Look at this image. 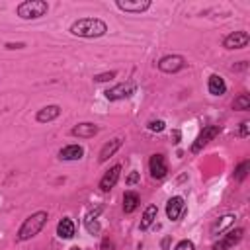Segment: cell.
<instances>
[{
  "mask_svg": "<svg viewBox=\"0 0 250 250\" xmlns=\"http://www.w3.org/2000/svg\"><path fill=\"white\" fill-rule=\"evenodd\" d=\"M70 33L76 37H84V39H96L107 33V23L100 18H80L72 21Z\"/></svg>",
  "mask_w": 250,
  "mask_h": 250,
  "instance_id": "6da1fadb",
  "label": "cell"
},
{
  "mask_svg": "<svg viewBox=\"0 0 250 250\" xmlns=\"http://www.w3.org/2000/svg\"><path fill=\"white\" fill-rule=\"evenodd\" d=\"M47 219H49L47 211H35V213H31L21 223V227L18 229V240L23 242V240H29V238L37 236L43 230V227L47 225Z\"/></svg>",
  "mask_w": 250,
  "mask_h": 250,
  "instance_id": "7a4b0ae2",
  "label": "cell"
},
{
  "mask_svg": "<svg viewBox=\"0 0 250 250\" xmlns=\"http://www.w3.org/2000/svg\"><path fill=\"white\" fill-rule=\"evenodd\" d=\"M49 12V4L45 0H23L16 6V14L21 20H39Z\"/></svg>",
  "mask_w": 250,
  "mask_h": 250,
  "instance_id": "3957f363",
  "label": "cell"
},
{
  "mask_svg": "<svg viewBox=\"0 0 250 250\" xmlns=\"http://www.w3.org/2000/svg\"><path fill=\"white\" fill-rule=\"evenodd\" d=\"M219 133H221V125H205V127L201 129V133L197 135V139L193 141V145H191V152H193V154L201 152L203 146H207Z\"/></svg>",
  "mask_w": 250,
  "mask_h": 250,
  "instance_id": "277c9868",
  "label": "cell"
},
{
  "mask_svg": "<svg viewBox=\"0 0 250 250\" xmlns=\"http://www.w3.org/2000/svg\"><path fill=\"white\" fill-rule=\"evenodd\" d=\"M186 66V59L182 55H166L158 61V70L166 72V74H172V72H178Z\"/></svg>",
  "mask_w": 250,
  "mask_h": 250,
  "instance_id": "5b68a950",
  "label": "cell"
},
{
  "mask_svg": "<svg viewBox=\"0 0 250 250\" xmlns=\"http://www.w3.org/2000/svg\"><path fill=\"white\" fill-rule=\"evenodd\" d=\"M133 92H135V84H133V82H121V84H115L113 88H107V90L104 92V96H105L109 102H115V100L129 98Z\"/></svg>",
  "mask_w": 250,
  "mask_h": 250,
  "instance_id": "8992f818",
  "label": "cell"
},
{
  "mask_svg": "<svg viewBox=\"0 0 250 250\" xmlns=\"http://www.w3.org/2000/svg\"><path fill=\"white\" fill-rule=\"evenodd\" d=\"M242 234H244V229H232V230H229L219 242H215L211 248L213 250H230L234 244H238L240 242V238H242Z\"/></svg>",
  "mask_w": 250,
  "mask_h": 250,
  "instance_id": "52a82bcc",
  "label": "cell"
},
{
  "mask_svg": "<svg viewBox=\"0 0 250 250\" xmlns=\"http://www.w3.org/2000/svg\"><path fill=\"white\" fill-rule=\"evenodd\" d=\"M250 43V35L246 31H232L223 39V47L225 49H244Z\"/></svg>",
  "mask_w": 250,
  "mask_h": 250,
  "instance_id": "ba28073f",
  "label": "cell"
},
{
  "mask_svg": "<svg viewBox=\"0 0 250 250\" xmlns=\"http://www.w3.org/2000/svg\"><path fill=\"white\" fill-rule=\"evenodd\" d=\"M148 170H150V176L154 180H162L166 174H168V164H166V158L164 154H152L150 160H148Z\"/></svg>",
  "mask_w": 250,
  "mask_h": 250,
  "instance_id": "9c48e42d",
  "label": "cell"
},
{
  "mask_svg": "<svg viewBox=\"0 0 250 250\" xmlns=\"http://www.w3.org/2000/svg\"><path fill=\"white\" fill-rule=\"evenodd\" d=\"M115 4H117L119 10L129 12V14H141V12H146L152 6L150 0H135V2H131V0H117Z\"/></svg>",
  "mask_w": 250,
  "mask_h": 250,
  "instance_id": "30bf717a",
  "label": "cell"
},
{
  "mask_svg": "<svg viewBox=\"0 0 250 250\" xmlns=\"http://www.w3.org/2000/svg\"><path fill=\"white\" fill-rule=\"evenodd\" d=\"M184 209H186L184 197L174 195V197H170V199H168V203H166V217H168L170 221H178V219L182 217Z\"/></svg>",
  "mask_w": 250,
  "mask_h": 250,
  "instance_id": "8fae6325",
  "label": "cell"
},
{
  "mask_svg": "<svg viewBox=\"0 0 250 250\" xmlns=\"http://www.w3.org/2000/svg\"><path fill=\"white\" fill-rule=\"evenodd\" d=\"M119 176H121V166H119V164L111 166V168L102 176V180H100V189H102V191H109V189L117 184Z\"/></svg>",
  "mask_w": 250,
  "mask_h": 250,
  "instance_id": "7c38bea8",
  "label": "cell"
},
{
  "mask_svg": "<svg viewBox=\"0 0 250 250\" xmlns=\"http://www.w3.org/2000/svg\"><path fill=\"white\" fill-rule=\"evenodd\" d=\"M100 131V127L96 125V123H78V125H74L72 129H70V133L74 135V137H80V139H90V137H94L96 133Z\"/></svg>",
  "mask_w": 250,
  "mask_h": 250,
  "instance_id": "4fadbf2b",
  "label": "cell"
},
{
  "mask_svg": "<svg viewBox=\"0 0 250 250\" xmlns=\"http://www.w3.org/2000/svg\"><path fill=\"white\" fill-rule=\"evenodd\" d=\"M207 90L211 96H223L227 92V84H225V78L219 76V74H211L209 80H207Z\"/></svg>",
  "mask_w": 250,
  "mask_h": 250,
  "instance_id": "5bb4252c",
  "label": "cell"
},
{
  "mask_svg": "<svg viewBox=\"0 0 250 250\" xmlns=\"http://www.w3.org/2000/svg\"><path fill=\"white\" fill-rule=\"evenodd\" d=\"M59 115H61V107H59L57 104H53V105H45V107H41V109L37 111L35 119H37L39 123H49V121L57 119Z\"/></svg>",
  "mask_w": 250,
  "mask_h": 250,
  "instance_id": "9a60e30c",
  "label": "cell"
},
{
  "mask_svg": "<svg viewBox=\"0 0 250 250\" xmlns=\"http://www.w3.org/2000/svg\"><path fill=\"white\" fill-rule=\"evenodd\" d=\"M74 232H76V227H74L72 219H70V217H62V219L59 221V225H57V234H59V238L68 240V238L74 236Z\"/></svg>",
  "mask_w": 250,
  "mask_h": 250,
  "instance_id": "2e32d148",
  "label": "cell"
},
{
  "mask_svg": "<svg viewBox=\"0 0 250 250\" xmlns=\"http://www.w3.org/2000/svg\"><path fill=\"white\" fill-rule=\"evenodd\" d=\"M82 156H84V148L80 145H68V146L59 150L61 160H80Z\"/></svg>",
  "mask_w": 250,
  "mask_h": 250,
  "instance_id": "e0dca14e",
  "label": "cell"
},
{
  "mask_svg": "<svg viewBox=\"0 0 250 250\" xmlns=\"http://www.w3.org/2000/svg\"><path fill=\"white\" fill-rule=\"evenodd\" d=\"M119 148H121V139H111L109 143H105V145L102 146L98 160H100V162H105V160H107V158H111Z\"/></svg>",
  "mask_w": 250,
  "mask_h": 250,
  "instance_id": "ac0fdd59",
  "label": "cell"
},
{
  "mask_svg": "<svg viewBox=\"0 0 250 250\" xmlns=\"http://www.w3.org/2000/svg\"><path fill=\"white\" fill-rule=\"evenodd\" d=\"M156 215H158V207L156 205H148L141 217V223H139V229L141 230H146L154 221H156Z\"/></svg>",
  "mask_w": 250,
  "mask_h": 250,
  "instance_id": "d6986e66",
  "label": "cell"
},
{
  "mask_svg": "<svg viewBox=\"0 0 250 250\" xmlns=\"http://www.w3.org/2000/svg\"><path fill=\"white\" fill-rule=\"evenodd\" d=\"M139 203H141V199L135 191H125V195H123V211L125 213H133L139 207Z\"/></svg>",
  "mask_w": 250,
  "mask_h": 250,
  "instance_id": "ffe728a7",
  "label": "cell"
},
{
  "mask_svg": "<svg viewBox=\"0 0 250 250\" xmlns=\"http://www.w3.org/2000/svg\"><path fill=\"white\" fill-rule=\"evenodd\" d=\"M234 215H223L219 221H215L213 225H211V234H219V232H223L227 227H230L232 223H234Z\"/></svg>",
  "mask_w": 250,
  "mask_h": 250,
  "instance_id": "44dd1931",
  "label": "cell"
},
{
  "mask_svg": "<svg viewBox=\"0 0 250 250\" xmlns=\"http://www.w3.org/2000/svg\"><path fill=\"white\" fill-rule=\"evenodd\" d=\"M232 109H236V111H246V109H250V96H248V94H240L238 98H234Z\"/></svg>",
  "mask_w": 250,
  "mask_h": 250,
  "instance_id": "7402d4cb",
  "label": "cell"
},
{
  "mask_svg": "<svg viewBox=\"0 0 250 250\" xmlns=\"http://www.w3.org/2000/svg\"><path fill=\"white\" fill-rule=\"evenodd\" d=\"M248 170H250V160H242V162L234 168V180H236V182H242V180L248 176Z\"/></svg>",
  "mask_w": 250,
  "mask_h": 250,
  "instance_id": "603a6c76",
  "label": "cell"
},
{
  "mask_svg": "<svg viewBox=\"0 0 250 250\" xmlns=\"http://www.w3.org/2000/svg\"><path fill=\"white\" fill-rule=\"evenodd\" d=\"M84 223H86V229H88L90 234H96L100 230V223L96 221V213H88L86 219H84Z\"/></svg>",
  "mask_w": 250,
  "mask_h": 250,
  "instance_id": "cb8c5ba5",
  "label": "cell"
},
{
  "mask_svg": "<svg viewBox=\"0 0 250 250\" xmlns=\"http://www.w3.org/2000/svg\"><path fill=\"white\" fill-rule=\"evenodd\" d=\"M166 129V123L162 121V119H152V121H148V131H152V133H162Z\"/></svg>",
  "mask_w": 250,
  "mask_h": 250,
  "instance_id": "d4e9b609",
  "label": "cell"
},
{
  "mask_svg": "<svg viewBox=\"0 0 250 250\" xmlns=\"http://www.w3.org/2000/svg\"><path fill=\"white\" fill-rule=\"evenodd\" d=\"M115 76H117V72H115V70H109V72L96 74V76H94V80H96V82H107V80H111V78H115Z\"/></svg>",
  "mask_w": 250,
  "mask_h": 250,
  "instance_id": "484cf974",
  "label": "cell"
},
{
  "mask_svg": "<svg viewBox=\"0 0 250 250\" xmlns=\"http://www.w3.org/2000/svg\"><path fill=\"white\" fill-rule=\"evenodd\" d=\"M139 180H141V174H139L137 170H133V172H131V174L125 178V184H127V186H135Z\"/></svg>",
  "mask_w": 250,
  "mask_h": 250,
  "instance_id": "4316f807",
  "label": "cell"
},
{
  "mask_svg": "<svg viewBox=\"0 0 250 250\" xmlns=\"http://www.w3.org/2000/svg\"><path fill=\"white\" fill-rule=\"evenodd\" d=\"M174 250H195V246H193L191 240H180V242L176 244Z\"/></svg>",
  "mask_w": 250,
  "mask_h": 250,
  "instance_id": "83f0119b",
  "label": "cell"
},
{
  "mask_svg": "<svg viewBox=\"0 0 250 250\" xmlns=\"http://www.w3.org/2000/svg\"><path fill=\"white\" fill-rule=\"evenodd\" d=\"M242 139H246L250 135V121H242L240 123V133H238Z\"/></svg>",
  "mask_w": 250,
  "mask_h": 250,
  "instance_id": "f1b7e54d",
  "label": "cell"
},
{
  "mask_svg": "<svg viewBox=\"0 0 250 250\" xmlns=\"http://www.w3.org/2000/svg\"><path fill=\"white\" fill-rule=\"evenodd\" d=\"M102 250H113V242H111L109 238H104V242H102Z\"/></svg>",
  "mask_w": 250,
  "mask_h": 250,
  "instance_id": "f546056e",
  "label": "cell"
},
{
  "mask_svg": "<svg viewBox=\"0 0 250 250\" xmlns=\"http://www.w3.org/2000/svg\"><path fill=\"white\" fill-rule=\"evenodd\" d=\"M25 43H6V49H23Z\"/></svg>",
  "mask_w": 250,
  "mask_h": 250,
  "instance_id": "4dcf8cb0",
  "label": "cell"
},
{
  "mask_svg": "<svg viewBox=\"0 0 250 250\" xmlns=\"http://www.w3.org/2000/svg\"><path fill=\"white\" fill-rule=\"evenodd\" d=\"M172 139H174L172 143H176V145H178V143H180V131H172Z\"/></svg>",
  "mask_w": 250,
  "mask_h": 250,
  "instance_id": "1f68e13d",
  "label": "cell"
},
{
  "mask_svg": "<svg viewBox=\"0 0 250 250\" xmlns=\"http://www.w3.org/2000/svg\"><path fill=\"white\" fill-rule=\"evenodd\" d=\"M70 250H80V248H78V246H72V248H70Z\"/></svg>",
  "mask_w": 250,
  "mask_h": 250,
  "instance_id": "d6a6232c",
  "label": "cell"
}]
</instances>
